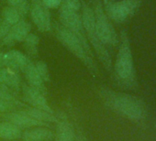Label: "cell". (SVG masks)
<instances>
[{
	"label": "cell",
	"mask_w": 156,
	"mask_h": 141,
	"mask_svg": "<svg viewBox=\"0 0 156 141\" xmlns=\"http://www.w3.org/2000/svg\"><path fill=\"white\" fill-rule=\"evenodd\" d=\"M0 100L8 101V102H15L19 99L15 96L14 93L8 86L0 84Z\"/></svg>",
	"instance_id": "23"
},
{
	"label": "cell",
	"mask_w": 156,
	"mask_h": 141,
	"mask_svg": "<svg viewBox=\"0 0 156 141\" xmlns=\"http://www.w3.org/2000/svg\"><path fill=\"white\" fill-rule=\"evenodd\" d=\"M2 118L5 121L10 122V123L16 125L20 129H28V128L36 127V126H49L32 118L24 110V108L22 110H14V111L7 112L2 116Z\"/></svg>",
	"instance_id": "9"
},
{
	"label": "cell",
	"mask_w": 156,
	"mask_h": 141,
	"mask_svg": "<svg viewBox=\"0 0 156 141\" xmlns=\"http://www.w3.org/2000/svg\"><path fill=\"white\" fill-rule=\"evenodd\" d=\"M0 67H4V53L0 51Z\"/></svg>",
	"instance_id": "28"
},
{
	"label": "cell",
	"mask_w": 156,
	"mask_h": 141,
	"mask_svg": "<svg viewBox=\"0 0 156 141\" xmlns=\"http://www.w3.org/2000/svg\"><path fill=\"white\" fill-rule=\"evenodd\" d=\"M7 2L9 6L14 7L22 17H25L28 12H30V4L29 0H7Z\"/></svg>",
	"instance_id": "21"
},
{
	"label": "cell",
	"mask_w": 156,
	"mask_h": 141,
	"mask_svg": "<svg viewBox=\"0 0 156 141\" xmlns=\"http://www.w3.org/2000/svg\"><path fill=\"white\" fill-rule=\"evenodd\" d=\"M82 22L83 26L86 31L87 38L88 40V42L92 45L94 48L98 58L99 59L100 62L104 66V68L108 72L112 70V59L111 56L106 47L101 40H99L97 29H96V22H95V15L94 10L88 7L87 5L83 6V12H82Z\"/></svg>",
	"instance_id": "4"
},
{
	"label": "cell",
	"mask_w": 156,
	"mask_h": 141,
	"mask_svg": "<svg viewBox=\"0 0 156 141\" xmlns=\"http://www.w3.org/2000/svg\"><path fill=\"white\" fill-rule=\"evenodd\" d=\"M114 75L117 83L127 89H137L138 81L132 50L128 33L122 30L119 37V48L114 65Z\"/></svg>",
	"instance_id": "2"
},
{
	"label": "cell",
	"mask_w": 156,
	"mask_h": 141,
	"mask_svg": "<svg viewBox=\"0 0 156 141\" xmlns=\"http://www.w3.org/2000/svg\"><path fill=\"white\" fill-rule=\"evenodd\" d=\"M41 2L49 9L60 8L62 5V0H41Z\"/></svg>",
	"instance_id": "26"
},
{
	"label": "cell",
	"mask_w": 156,
	"mask_h": 141,
	"mask_svg": "<svg viewBox=\"0 0 156 141\" xmlns=\"http://www.w3.org/2000/svg\"><path fill=\"white\" fill-rule=\"evenodd\" d=\"M30 18L40 31L47 32L51 29V19L49 9L46 8L41 0H30Z\"/></svg>",
	"instance_id": "8"
},
{
	"label": "cell",
	"mask_w": 156,
	"mask_h": 141,
	"mask_svg": "<svg viewBox=\"0 0 156 141\" xmlns=\"http://www.w3.org/2000/svg\"><path fill=\"white\" fill-rule=\"evenodd\" d=\"M10 28L11 26L7 21H5L3 19H0V40H3L7 36Z\"/></svg>",
	"instance_id": "25"
},
{
	"label": "cell",
	"mask_w": 156,
	"mask_h": 141,
	"mask_svg": "<svg viewBox=\"0 0 156 141\" xmlns=\"http://www.w3.org/2000/svg\"><path fill=\"white\" fill-rule=\"evenodd\" d=\"M2 19L7 21L10 26L15 25L19 21L21 20V16L20 15L19 11L11 6L6 7L2 11Z\"/></svg>",
	"instance_id": "19"
},
{
	"label": "cell",
	"mask_w": 156,
	"mask_h": 141,
	"mask_svg": "<svg viewBox=\"0 0 156 141\" xmlns=\"http://www.w3.org/2000/svg\"><path fill=\"white\" fill-rule=\"evenodd\" d=\"M39 40H40V39L38 36H36L35 34L30 33L23 41L25 48H26V50L32 57H36L39 53V51H38Z\"/></svg>",
	"instance_id": "20"
},
{
	"label": "cell",
	"mask_w": 156,
	"mask_h": 141,
	"mask_svg": "<svg viewBox=\"0 0 156 141\" xmlns=\"http://www.w3.org/2000/svg\"><path fill=\"white\" fill-rule=\"evenodd\" d=\"M55 35L58 40L77 59H79L93 74H98V66L90 47L82 43L73 32L64 28L62 24L55 25Z\"/></svg>",
	"instance_id": "3"
},
{
	"label": "cell",
	"mask_w": 156,
	"mask_h": 141,
	"mask_svg": "<svg viewBox=\"0 0 156 141\" xmlns=\"http://www.w3.org/2000/svg\"><path fill=\"white\" fill-rule=\"evenodd\" d=\"M54 133L46 126H36L28 128L22 132V141H51Z\"/></svg>",
	"instance_id": "13"
},
{
	"label": "cell",
	"mask_w": 156,
	"mask_h": 141,
	"mask_svg": "<svg viewBox=\"0 0 156 141\" xmlns=\"http://www.w3.org/2000/svg\"><path fill=\"white\" fill-rule=\"evenodd\" d=\"M24 110L35 120L40 121L47 126H49L51 123H57L58 119L57 117L54 115V114L49 113L47 111L41 110V109H38V108H34V107H27L24 108Z\"/></svg>",
	"instance_id": "18"
},
{
	"label": "cell",
	"mask_w": 156,
	"mask_h": 141,
	"mask_svg": "<svg viewBox=\"0 0 156 141\" xmlns=\"http://www.w3.org/2000/svg\"><path fill=\"white\" fill-rule=\"evenodd\" d=\"M30 62V60L29 57L20 50H12L4 53V67L12 69L18 73L20 70L23 72Z\"/></svg>",
	"instance_id": "12"
},
{
	"label": "cell",
	"mask_w": 156,
	"mask_h": 141,
	"mask_svg": "<svg viewBox=\"0 0 156 141\" xmlns=\"http://www.w3.org/2000/svg\"><path fill=\"white\" fill-rule=\"evenodd\" d=\"M59 18H60L61 24L64 28H66L71 32H73L82 41V43L84 45H86L87 47H90L88 40L86 35L84 26H83L82 18L79 14H78V11L70 9L62 4L60 6Z\"/></svg>",
	"instance_id": "6"
},
{
	"label": "cell",
	"mask_w": 156,
	"mask_h": 141,
	"mask_svg": "<svg viewBox=\"0 0 156 141\" xmlns=\"http://www.w3.org/2000/svg\"><path fill=\"white\" fill-rule=\"evenodd\" d=\"M99 95L109 109L131 121L140 122L146 116L145 105L137 96L119 93L107 87H101Z\"/></svg>",
	"instance_id": "1"
},
{
	"label": "cell",
	"mask_w": 156,
	"mask_h": 141,
	"mask_svg": "<svg viewBox=\"0 0 156 141\" xmlns=\"http://www.w3.org/2000/svg\"><path fill=\"white\" fill-rule=\"evenodd\" d=\"M62 3L68 9L74 11H79V9H81L80 0H62Z\"/></svg>",
	"instance_id": "24"
},
{
	"label": "cell",
	"mask_w": 156,
	"mask_h": 141,
	"mask_svg": "<svg viewBox=\"0 0 156 141\" xmlns=\"http://www.w3.org/2000/svg\"><path fill=\"white\" fill-rule=\"evenodd\" d=\"M4 141H8V140H4ZM15 141H19V140H15ZM22 141V140H21Z\"/></svg>",
	"instance_id": "29"
},
{
	"label": "cell",
	"mask_w": 156,
	"mask_h": 141,
	"mask_svg": "<svg viewBox=\"0 0 156 141\" xmlns=\"http://www.w3.org/2000/svg\"><path fill=\"white\" fill-rule=\"evenodd\" d=\"M93 10L95 15L96 29L99 40L106 46H116L119 41V36L102 5L100 3H97Z\"/></svg>",
	"instance_id": "5"
},
{
	"label": "cell",
	"mask_w": 156,
	"mask_h": 141,
	"mask_svg": "<svg viewBox=\"0 0 156 141\" xmlns=\"http://www.w3.org/2000/svg\"><path fill=\"white\" fill-rule=\"evenodd\" d=\"M34 66L37 70V72L39 73L40 76L41 77V79L44 81V83L49 82L50 81V72H49L47 64L44 61L39 60L34 63Z\"/></svg>",
	"instance_id": "22"
},
{
	"label": "cell",
	"mask_w": 156,
	"mask_h": 141,
	"mask_svg": "<svg viewBox=\"0 0 156 141\" xmlns=\"http://www.w3.org/2000/svg\"><path fill=\"white\" fill-rule=\"evenodd\" d=\"M23 73H24L25 78L28 82V85L38 90L39 92L42 93L43 95H46L47 90L45 87V83L40 76L39 73L37 72L33 62L30 61L28 64V66L23 70Z\"/></svg>",
	"instance_id": "14"
},
{
	"label": "cell",
	"mask_w": 156,
	"mask_h": 141,
	"mask_svg": "<svg viewBox=\"0 0 156 141\" xmlns=\"http://www.w3.org/2000/svg\"><path fill=\"white\" fill-rule=\"evenodd\" d=\"M0 84H2L11 90H20L21 81L19 73L8 67H0Z\"/></svg>",
	"instance_id": "16"
},
{
	"label": "cell",
	"mask_w": 156,
	"mask_h": 141,
	"mask_svg": "<svg viewBox=\"0 0 156 141\" xmlns=\"http://www.w3.org/2000/svg\"><path fill=\"white\" fill-rule=\"evenodd\" d=\"M22 132V129L10 122L4 121L0 123V139L8 141L19 140L21 138Z\"/></svg>",
	"instance_id": "17"
},
{
	"label": "cell",
	"mask_w": 156,
	"mask_h": 141,
	"mask_svg": "<svg viewBox=\"0 0 156 141\" xmlns=\"http://www.w3.org/2000/svg\"><path fill=\"white\" fill-rule=\"evenodd\" d=\"M31 26L26 20L21 19L15 25L11 26L7 36L2 40L3 44L13 46L18 42H23L26 37L30 33Z\"/></svg>",
	"instance_id": "11"
},
{
	"label": "cell",
	"mask_w": 156,
	"mask_h": 141,
	"mask_svg": "<svg viewBox=\"0 0 156 141\" xmlns=\"http://www.w3.org/2000/svg\"><path fill=\"white\" fill-rule=\"evenodd\" d=\"M54 133V141H76V134L73 125L66 119L58 120Z\"/></svg>",
	"instance_id": "15"
},
{
	"label": "cell",
	"mask_w": 156,
	"mask_h": 141,
	"mask_svg": "<svg viewBox=\"0 0 156 141\" xmlns=\"http://www.w3.org/2000/svg\"><path fill=\"white\" fill-rule=\"evenodd\" d=\"M22 92H23V99L26 103L31 105L34 108L41 109L47 111L49 113L54 114L52 108L50 106L45 95L39 92L38 90L30 87L28 84L22 85Z\"/></svg>",
	"instance_id": "10"
},
{
	"label": "cell",
	"mask_w": 156,
	"mask_h": 141,
	"mask_svg": "<svg viewBox=\"0 0 156 141\" xmlns=\"http://www.w3.org/2000/svg\"><path fill=\"white\" fill-rule=\"evenodd\" d=\"M76 141H87V139L83 135H81V133H79L78 136H76Z\"/></svg>",
	"instance_id": "27"
},
{
	"label": "cell",
	"mask_w": 156,
	"mask_h": 141,
	"mask_svg": "<svg viewBox=\"0 0 156 141\" xmlns=\"http://www.w3.org/2000/svg\"><path fill=\"white\" fill-rule=\"evenodd\" d=\"M142 0H119L109 3L106 8V14L110 20L123 23L129 19L137 11Z\"/></svg>",
	"instance_id": "7"
}]
</instances>
